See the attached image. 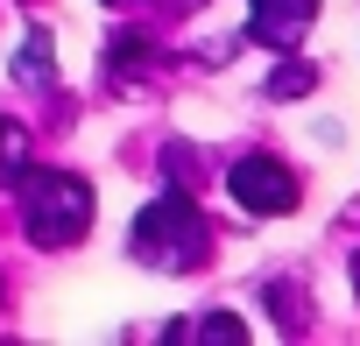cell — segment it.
<instances>
[{
	"label": "cell",
	"instance_id": "obj_1",
	"mask_svg": "<svg viewBox=\"0 0 360 346\" xmlns=\"http://www.w3.org/2000/svg\"><path fill=\"white\" fill-rule=\"evenodd\" d=\"M85 219H92V198H85L78 177H36V184H29V233H36L43 248L78 241Z\"/></svg>",
	"mask_w": 360,
	"mask_h": 346
},
{
	"label": "cell",
	"instance_id": "obj_2",
	"mask_svg": "<svg viewBox=\"0 0 360 346\" xmlns=\"http://www.w3.org/2000/svg\"><path fill=\"white\" fill-rule=\"evenodd\" d=\"M233 191H240V205H255V212H290L297 205V177L283 162H262V155H248L240 169H233Z\"/></svg>",
	"mask_w": 360,
	"mask_h": 346
},
{
	"label": "cell",
	"instance_id": "obj_3",
	"mask_svg": "<svg viewBox=\"0 0 360 346\" xmlns=\"http://www.w3.org/2000/svg\"><path fill=\"white\" fill-rule=\"evenodd\" d=\"M255 22H262V36L297 43V36H304V22H311V0H255Z\"/></svg>",
	"mask_w": 360,
	"mask_h": 346
}]
</instances>
